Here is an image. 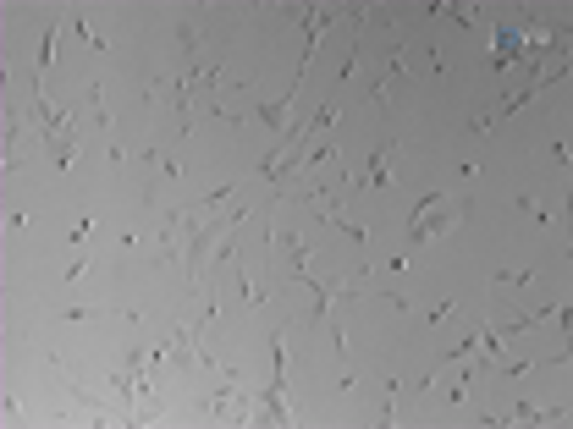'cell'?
Wrapping results in <instances>:
<instances>
[{
  "label": "cell",
  "instance_id": "8",
  "mask_svg": "<svg viewBox=\"0 0 573 429\" xmlns=\"http://www.w3.org/2000/svg\"><path fill=\"white\" fill-rule=\"evenodd\" d=\"M369 105L386 110V78H381V72H369Z\"/></svg>",
  "mask_w": 573,
  "mask_h": 429
},
{
  "label": "cell",
  "instance_id": "10",
  "mask_svg": "<svg viewBox=\"0 0 573 429\" xmlns=\"http://www.w3.org/2000/svg\"><path fill=\"white\" fill-rule=\"evenodd\" d=\"M518 204H524V209H530V215H535V221H540V226H552V221H557V215H552V209H546V204H535V198H530V193H524V198H518Z\"/></svg>",
  "mask_w": 573,
  "mask_h": 429
},
{
  "label": "cell",
  "instance_id": "1",
  "mask_svg": "<svg viewBox=\"0 0 573 429\" xmlns=\"http://www.w3.org/2000/svg\"><path fill=\"white\" fill-rule=\"evenodd\" d=\"M458 221H463V215H414V221H408V243H436V237H446Z\"/></svg>",
  "mask_w": 573,
  "mask_h": 429
},
{
  "label": "cell",
  "instance_id": "11",
  "mask_svg": "<svg viewBox=\"0 0 573 429\" xmlns=\"http://www.w3.org/2000/svg\"><path fill=\"white\" fill-rule=\"evenodd\" d=\"M452 314H458V303H436V308L425 314V325H441V319H452Z\"/></svg>",
  "mask_w": 573,
  "mask_h": 429
},
{
  "label": "cell",
  "instance_id": "5",
  "mask_svg": "<svg viewBox=\"0 0 573 429\" xmlns=\"http://www.w3.org/2000/svg\"><path fill=\"white\" fill-rule=\"evenodd\" d=\"M237 193H243V187H221V193H210V198H204V204H199V215H215V209L237 204Z\"/></svg>",
  "mask_w": 573,
  "mask_h": 429
},
{
  "label": "cell",
  "instance_id": "6",
  "mask_svg": "<svg viewBox=\"0 0 573 429\" xmlns=\"http://www.w3.org/2000/svg\"><path fill=\"white\" fill-rule=\"evenodd\" d=\"M287 105H293V100H276V105H259V122H265V127H281V122H287Z\"/></svg>",
  "mask_w": 573,
  "mask_h": 429
},
{
  "label": "cell",
  "instance_id": "2",
  "mask_svg": "<svg viewBox=\"0 0 573 429\" xmlns=\"http://www.w3.org/2000/svg\"><path fill=\"white\" fill-rule=\"evenodd\" d=\"M391 154H397V138L381 143V149H369V165H364L359 182H364V187H386V182H391V171H386V165H391Z\"/></svg>",
  "mask_w": 573,
  "mask_h": 429
},
{
  "label": "cell",
  "instance_id": "7",
  "mask_svg": "<svg viewBox=\"0 0 573 429\" xmlns=\"http://www.w3.org/2000/svg\"><path fill=\"white\" fill-rule=\"evenodd\" d=\"M496 286H512V292H524V286H535V270H508V275H496Z\"/></svg>",
  "mask_w": 573,
  "mask_h": 429
},
{
  "label": "cell",
  "instance_id": "3",
  "mask_svg": "<svg viewBox=\"0 0 573 429\" xmlns=\"http://www.w3.org/2000/svg\"><path fill=\"white\" fill-rule=\"evenodd\" d=\"M78 149H83V132L66 127L61 138H56V149H50V154H56V171H72V165H78Z\"/></svg>",
  "mask_w": 573,
  "mask_h": 429
},
{
  "label": "cell",
  "instance_id": "9",
  "mask_svg": "<svg viewBox=\"0 0 573 429\" xmlns=\"http://www.w3.org/2000/svg\"><path fill=\"white\" fill-rule=\"evenodd\" d=\"M50 55H56V28H50V33H44V44H39V78L50 72Z\"/></svg>",
  "mask_w": 573,
  "mask_h": 429
},
{
  "label": "cell",
  "instance_id": "4",
  "mask_svg": "<svg viewBox=\"0 0 573 429\" xmlns=\"http://www.w3.org/2000/svg\"><path fill=\"white\" fill-rule=\"evenodd\" d=\"M177 50H182V61H188V66H199V28H193V22L177 28Z\"/></svg>",
  "mask_w": 573,
  "mask_h": 429
}]
</instances>
